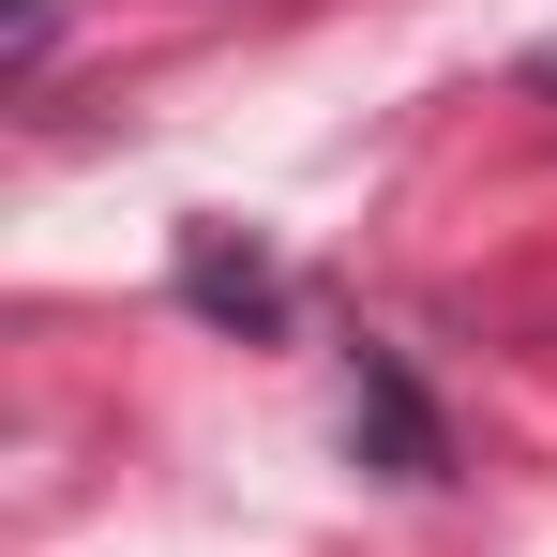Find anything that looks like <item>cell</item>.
<instances>
[{
	"label": "cell",
	"instance_id": "7a4b0ae2",
	"mask_svg": "<svg viewBox=\"0 0 557 557\" xmlns=\"http://www.w3.org/2000/svg\"><path fill=\"white\" fill-rule=\"evenodd\" d=\"M362 437L392 482H437V422H422V392H407V362H376L362 347Z\"/></svg>",
	"mask_w": 557,
	"mask_h": 557
},
{
	"label": "cell",
	"instance_id": "6da1fadb",
	"mask_svg": "<svg viewBox=\"0 0 557 557\" xmlns=\"http://www.w3.org/2000/svg\"><path fill=\"white\" fill-rule=\"evenodd\" d=\"M182 301H196V317H242V332H286V272H272V257H242L226 226H196V242H182Z\"/></svg>",
	"mask_w": 557,
	"mask_h": 557
},
{
	"label": "cell",
	"instance_id": "3957f363",
	"mask_svg": "<svg viewBox=\"0 0 557 557\" xmlns=\"http://www.w3.org/2000/svg\"><path fill=\"white\" fill-rule=\"evenodd\" d=\"M543 91H557V61H543Z\"/></svg>",
	"mask_w": 557,
	"mask_h": 557
}]
</instances>
